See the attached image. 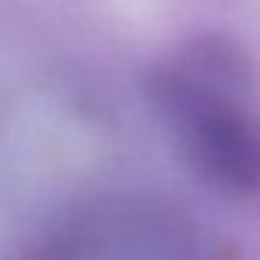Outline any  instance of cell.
Segmentation results:
<instances>
[{
	"instance_id": "1",
	"label": "cell",
	"mask_w": 260,
	"mask_h": 260,
	"mask_svg": "<svg viewBox=\"0 0 260 260\" xmlns=\"http://www.w3.org/2000/svg\"><path fill=\"white\" fill-rule=\"evenodd\" d=\"M147 101L181 162L223 196L260 193V104L230 40H196L150 68Z\"/></svg>"
},
{
	"instance_id": "2",
	"label": "cell",
	"mask_w": 260,
	"mask_h": 260,
	"mask_svg": "<svg viewBox=\"0 0 260 260\" xmlns=\"http://www.w3.org/2000/svg\"><path fill=\"white\" fill-rule=\"evenodd\" d=\"M19 260H226L214 230L184 205L116 190L89 196L34 233Z\"/></svg>"
}]
</instances>
